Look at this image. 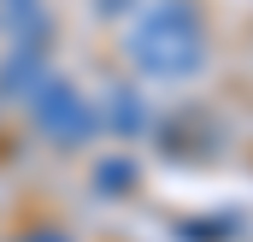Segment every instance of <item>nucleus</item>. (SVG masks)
Here are the masks:
<instances>
[{
	"instance_id": "7ed1b4c3",
	"label": "nucleus",
	"mask_w": 253,
	"mask_h": 242,
	"mask_svg": "<svg viewBox=\"0 0 253 242\" xmlns=\"http://www.w3.org/2000/svg\"><path fill=\"white\" fill-rule=\"evenodd\" d=\"M36 242H65V237H36Z\"/></svg>"
},
{
	"instance_id": "f03ea898",
	"label": "nucleus",
	"mask_w": 253,
	"mask_h": 242,
	"mask_svg": "<svg viewBox=\"0 0 253 242\" xmlns=\"http://www.w3.org/2000/svg\"><path fill=\"white\" fill-rule=\"evenodd\" d=\"M42 124H47L53 136H65V142H77V136H88V124H94V119L77 107V95H71V89H59V95H47V101H42Z\"/></svg>"
},
{
	"instance_id": "f257e3e1",
	"label": "nucleus",
	"mask_w": 253,
	"mask_h": 242,
	"mask_svg": "<svg viewBox=\"0 0 253 242\" xmlns=\"http://www.w3.org/2000/svg\"><path fill=\"white\" fill-rule=\"evenodd\" d=\"M129 54L147 77H189L206 60V36H200V24L183 0H159V6L141 12V24L129 36Z\"/></svg>"
}]
</instances>
